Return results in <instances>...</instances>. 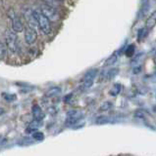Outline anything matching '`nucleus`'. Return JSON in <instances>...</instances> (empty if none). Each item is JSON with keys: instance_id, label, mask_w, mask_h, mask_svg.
I'll list each match as a JSON object with an SVG mask.
<instances>
[{"instance_id": "6", "label": "nucleus", "mask_w": 156, "mask_h": 156, "mask_svg": "<svg viewBox=\"0 0 156 156\" xmlns=\"http://www.w3.org/2000/svg\"><path fill=\"white\" fill-rule=\"evenodd\" d=\"M40 12L44 15L49 21H57V20L59 19V15H58L57 11L51 6H47V5L42 6Z\"/></svg>"}, {"instance_id": "24", "label": "nucleus", "mask_w": 156, "mask_h": 156, "mask_svg": "<svg viewBox=\"0 0 156 156\" xmlns=\"http://www.w3.org/2000/svg\"><path fill=\"white\" fill-rule=\"evenodd\" d=\"M141 69H143L141 66H135L133 68V73L134 74H139V73H140Z\"/></svg>"}, {"instance_id": "16", "label": "nucleus", "mask_w": 156, "mask_h": 156, "mask_svg": "<svg viewBox=\"0 0 156 156\" xmlns=\"http://www.w3.org/2000/svg\"><path fill=\"white\" fill-rule=\"evenodd\" d=\"M110 122H111V118L108 116H105V115L98 116L95 120V123L98 124V125H104L107 123H110Z\"/></svg>"}, {"instance_id": "11", "label": "nucleus", "mask_w": 156, "mask_h": 156, "mask_svg": "<svg viewBox=\"0 0 156 156\" xmlns=\"http://www.w3.org/2000/svg\"><path fill=\"white\" fill-rule=\"evenodd\" d=\"M155 26H156V11H154L151 14L145 22V27H147L149 30L152 29Z\"/></svg>"}, {"instance_id": "1", "label": "nucleus", "mask_w": 156, "mask_h": 156, "mask_svg": "<svg viewBox=\"0 0 156 156\" xmlns=\"http://www.w3.org/2000/svg\"><path fill=\"white\" fill-rule=\"evenodd\" d=\"M33 14H35V17L37 21V26L40 27L42 33L46 34V35L49 34L51 32V26L49 20L40 11H33Z\"/></svg>"}, {"instance_id": "14", "label": "nucleus", "mask_w": 156, "mask_h": 156, "mask_svg": "<svg viewBox=\"0 0 156 156\" xmlns=\"http://www.w3.org/2000/svg\"><path fill=\"white\" fill-rule=\"evenodd\" d=\"M122 91V85L120 83H116V84L113 85V87L111 88L110 91H109V95L112 97H116L118 96Z\"/></svg>"}, {"instance_id": "2", "label": "nucleus", "mask_w": 156, "mask_h": 156, "mask_svg": "<svg viewBox=\"0 0 156 156\" xmlns=\"http://www.w3.org/2000/svg\"><path fill=\"white\" fill-rule=\"evenodd\" d=\"M5 41L9 50L12 52H16L18 50V38L16 32L13 30H8L5 33Z\"/></svg>"}, {"instance_id": "8", "label": "nucleus", "mask_w": 156, "mask_h": 156, "mask_svg": "<svg viewBox=\"0 0 156 156\" xmlns=\"http://www.w3.org/2000/svg\"><path fill=\"white\" fill-rule=\"evenodd\" d=\"M25 19L27 23H29V27H31L32 28H36L37 27V21L35 17V14H33V11H32V10H27V11L25 12Z\"/></svg>"}, {"instance_id": "13", "label": "nucleus", "mask_w": 156, "mask_h": 156, "mask_svg": "<svg viewBox=\"0 0 156 156\" xmlns=\"http://www.w3.org/2000/svg\"><path fill=\"white\" fill-rule=\"evenodd\" d=\"M148 32H149V29L147 27L140 28L139 30V32H138V41L139 42L144 41V39L148 35Z\"/></svg>"}, {"instance_id": "18", "label": "nucleus", "mask_w": 156, "mask_h": 156, "mask_svg": "<svg viewBox=\"0 0 156 156\" xmlns=\"http://www.w3.org/2000/svg\"><path fill=\"white\" fill-rule=\"evenodd\" d=\"M135 46L134 45V44H130V45L126 48L125 55L128 58H131L135 55Z\"/></svg>"}, {"instance_id": "20", "label": "nucleus", "mask_w": 156, "mask_h": 156, "mask_svg": "<svg viewBox=\"0 0 156 156\" xmlns=\"http://www.w3.org/2000/svg\"><path fill=\"white\" fill-rule=\"evenodd\" d=\"M32 138L36 141H42L43 140H44V135H43V133H41V132L36 131L32 133Z\"/></svg>"}, {"instance_id": "12", "label": "nucleus", "mask_w": 156, "mask_h": 156, "mask_svg": "<svg viewBox=\"0 0 156 156\" xmlns=\"http://www.w3.org/2000/svg\"><path fill=\"white\" fill-rule=\"evenodd\" d=\"M61 93H62L61 88H59V87H51L50 89H48L46 91L45 97H47V98H54V97L59 96Z\"/></svg>"}, {"instance_id": "5", "label": "nucleus", "mask_w": 156, "mask_h": 156, "mask_svg": "<svg viewBox=\"0 0 156 156\" xmlns=\"http://www.w3.org/2000/svg\"><path fill=\"white\" fill-rule=\"evenodd\" d=\"M9 16H10L12 20V30L15 31L16 33L21 32L23 30V23L21 22L20 18L16 16V14L14 12L13 9H11L10 11H9Z\"/></svg>"}, {"instance_id": "9", "label": "nucleus", "mask_w": 156, "mask_h": 156, "mask_svg": "<svg viewBox=\"0 0 156 156\" xmlns=\"http://www.w3.org/2000/svg\"><path fill=\"white\" fill-rule=\"evenodd\" d=\"M32 116L35 119L37 120H43L44 119V112L42 111L41 107L38 105H33L32 108Z\"/></svg>"}, {"instance_id": "4", "label": "nucleus", "mask_w": 156, "mask_h": 156, "mask_svg": "<svg viewBox=\"0 0 156 156\" xmlns=\"http://www.w3.org/2000/svg\"><path fill=\"white\" fill-rule=\"evenodd\" d=\"M82 115H84V113H82V111H79V110H70L67 113L66 123L69 124V125H75L80 120H82Z\"/></svg>"}, {"instance_id": "21", "label": "nucleus", "mask_w": 156, "mask_h": 156, "mask_svg": "<svg viewBox=\"0 0 156 156\" xmlns=\"http://www.w3.org/2000/svg\"><path fill=\"white\" fill-rule=\"evenodd\" d=\"M144 57V54H139V55H136L135 58L133 62H131V63H133V66H139V63H141V58Z\"/></svg>"}, {"instance_id": "15", "label": "nucleus", "mask_w": 156, "mask_h": 156, "mask_svg": "<svg viewBox=\"0 0 156 156\" xmlns=\"http://www.w3.org/2000/svg\"><path fill=\"white\" fill-rule=\"evenodd\" d=\"M119 73V68H111L108 71L105 73V79L107 80H112L113 78H115Z\"/></svg>"}, {"instance_id": "10", "label": "nucleus", "mask_w": 156, "mask_h": 156, "mask_svg": "<svg viewBox=\"0 0 156 156\" xmlns=\"http://www.w3.org/2000/svg\"><path fill=\"white\" fill-rule=\"evenodd\" d=\"M41 125H42L41 120H37V119L32 120L31 123L29 124V127L26 130V133H33V132H36L38 128H40Z\"/></svg>"}, {"instance_id": "25", "label": "nucleus", "mask_w": 156, "mask_h": 156, "mask_svg": "<svg viewBox=\"0 0 156 156\" xmlns=\"http://www.w3.org/2000/svg\"><path fill=\"white\" fill-rule=\"evenodd\" d=\"M48 112H49L50 114H55L56 112H57V110H56V108L55 107H49V108H48Z\"/></svg>"}, {"instance_id": "7", "label": "nucleus", "mask_w": 156, "mask_h": 156, "mask_svg": "<svg viewBox=\"0 0 156 156\" xmlns=\"http://www.w3.org/2000/svg\"><path fill=\"white\" fill-rule=\"evenodd\" d=\"M37 38V32L35 28H32L31 27H28L25 29V40L29 44V45H32L36 41Z\"/></svg>"}, {"instance_id": "23", "label": "nucleus", "mask_w": 156, "mask_h": 156, "mask_svg": "<svg viewBox=\"0 0 156 156\" xmlns=\"http://www.w3.org/2000/svg\"><path fill=\"white\" fill-rule=\"evenodd\" d=\"M3 98L7 101H15L17 99L16 95H14V94H5V93L3 94Z\"/></svg>"}, {"instance_id": "26", "label": "nucleus", "mask_w": 156, "mask_h": 156, "mask_svg": "<svg viewBox=\"0 0 156 156\" xmlns=\"http://www.w3.org/2000/svg\"><path fill=\"white\" fill-rule=\"evenodd\" d=\"M71 98H72V94H70V95H69V97L67 96V97L65 98V99H64V101H65L66 102H67V101H69V100L71 99Z\"/></svg>"}, {"instance_id": "19", "label": "nucleus", "mask_w": 156, "mask_h": 156, "mask_svg": "<svg viewBox=\"0 0 156 156\" xmlns=\"http://www.w3.org/2000/svg\"><path fill=\"white\" fill-rule=\"evenodd\" d=\"M112 107H113V102L112 101H104L103 104H102L99 107V111H108L110 110Z\"/></svg>"}, {"instance_id": "22", "label": "nucleus", "mask_w": 156, "mask_h": 156, "mask_svg": "<svg viewBox=\"0 0 156 156\" xmlns=\"http://www.w3.org/2000/svg\"><path fill=\"white\" fill-rule=\"evenodd\" d=\"M6 56V47L3 43H0V60H3Z\"/></svg>"}, {"instance_id": "28", "label": "nucleus", "mask_w": 156, "mask_h": 156, "mask_svg": "<svg viewBox=\"0 0 156 156\" xmlns=\"http://www.w3.org/2000/svg\"><path fill=\"white\" fill-rule=\"evenodd\" d=\"M57 1H60L61 2V1H64V0H57Z\"/></svg>"}, {"instance_id": "27", "label": "nucleus", "mask_w": 156, "mask_h": 156, "mask_svg": "<svg viewBox=\"0 0 156 156\" xmlns=\"http://www.w3.org/2000/svg\"><path fill=\"white\" fill-rule=\"evenodd\" d=\"M4 112H5V109L3 108V107H0V116L2 114H4Z\"/></svg>"}, {"instance_id": "17", "label": "nucleus", "mask_w": 156, "mask_h": 156, "mask_svg": "<svg viewBox=\"0 0 156 156\" xmlns=\"http://www.w3.org/2000/svg\"><path fill=\"white\" fill-rule=\"evenodd\" d=\"M117 60H118V56H117V54L116 53L112 54V55L105 61V66H110L115 65Z\"/></svg>"}, {"instance_id": "3", "label": "nucleus", "mask_w": 156, "mask_h": 156, "mask_svg": "<svg viewBox=\"0 0 156 156\" xmlns=\"http://www.w3.org/2000/svg\"><path fill=\"white\" fill-rule=\"evenodd\" d=\"M97 73H98V69L97 68H92L85 74L84 78H82V83H84V87L86 89H89L92 86Z\"/></svg>"}]
</instances>
